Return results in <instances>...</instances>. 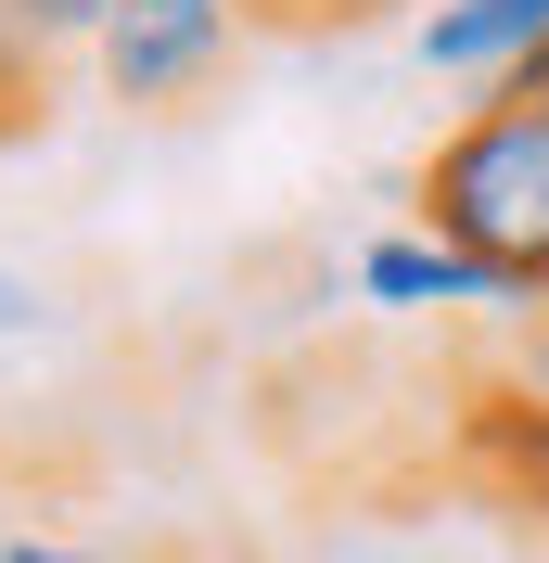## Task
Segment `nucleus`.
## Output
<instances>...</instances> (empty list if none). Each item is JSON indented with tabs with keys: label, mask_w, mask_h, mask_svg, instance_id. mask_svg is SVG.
<instances>
[{
	"label": "nucleus",
	"mask_w": 549,
	"mask_h": 563,
	"mask_svg": "<svg viewBox=\"0 0 549 563\" xmlns=\"http://www.w3.org/2000/svg\"><path fill=\"white\" fill-rule=\"evenodd\" d=\"M410 206H422L435 244L485 256L512 295H549V90H485L422 154Z\"/></svg>",
	"instance_id": "f257e3e1"
},
{
	"label": "nucleus",
	"mask_w": 549,
	"mask_h": 563,
	"mask_svg": "<svg viewBox=\"0 0 549 563\" xmlns=\"http://www.w3.org/2000/svg\"><path fill=\"white\" fill-rule=\"evenodd\" d=\"M256 38V0H103V26H90V90L115 115H179L205 103L231 52Z\"/></svg>",
	"instance_id": "f03ea898"
},
{
	"label": "nucleus",
	"mask_w": 549,
	"mask_h": 563,
	"mask_svg": "<svg viewBox=\"0 0 549 563\" xmlns=\"http://www.w3.org/2000/svg\"><path fill=\"white\" fill-rule=\"evenodd\" d=\"M410 52H422V77H460V90H537L549 0H422Z\"/></svg>",
	"instance_id": "7ed1b4c3"
},
{
	"label": "nucleus",
	"mask_w": 549,
	"mask_h": 563,
	"mask_svg": "<svg viewBox=\"0 0 549 563\" xmlns=\"http://www.w3.org/2000/svg\"><path fill=\"white\" fill-rule=\"evenodd\" d=\"M358 295H371V308H485V320H512L524 295L498 269H485V256H460V244H435V231H383V244H358Z\"/></svg>",
	"instance_id": "20e7f679"
},
{
	"label": "nucleus",
	"mask_w": 549,
	"mask_h": 563,
	"mask_svg": "<svg viewBox=\"0 0 549 563\" xmlns=\"http://www.w3.org/2000/svg\"><path fill=\"white\" fill-rule=\"evenodd\" d=\"M460 461H473V487H498L512 512H537V526H549V397L485 385L473 410H460Z\"/></svg>",
	"instance_id": "39448f33"
},
{
	"label": "nucleus",
	"mask_w": 549,
	"mask_h": 563,
	"mask_svg": "<svg viewBox=\"0 0 549 563\" xmlns=\"http://www.w3.org/2000/svg\"><path fill=\"white\" fill-rule=\"evenodd\" d=\"M103 0H0V129H38V90L90 65Z\"/></svg>",
	"instance_id": "423d86ee"
},
{
	"label": "nucleus",
	"mask_w": 549,
	"mask_h": 563,
	"mask_svg": "<svg viewBox=\"0 0 549 563\" xmlns=\"http://www.w3.org/2000/svg\"><path fill=\"white\" fill-rule=\"evenodd\" d=\"M410 0H256V26H294V38H345V26H396Z\"/></svg>",
	"instance_id": "0eeeda50"
},
{
	"label": "nucleus",
	"mask_w": 549,
	"mask_h": 563,
	"mask_svg": "<svg viewBox=\"0 0 549 563\" xmlns=\"http://www.w3.org/2000/svg\"><path fill=\"white\" fill-rule=\"evenodd\" d=\"M512 385L549 397V295H524V308H512Z\"/></svg>",
	"instance_id": "6e6552de"
},
{
	"label": "nucleus",
	"mask_w": 549,
	"mask_h": 563,
	"mask_svg": "<svg viewBox=\"0 0 549 563\" xmlns=\"http://www.w3.org/2000/svg\"><path fill=\"white\" fill-rule=\"evenodd\" d=\"M26 333H38V282L0 269V346H26Z\"/></svg>",
	"instance_id": "1a4fd4ad"
},
{
	"label": "nucleus",
	"mask_w": 549,
	"mask_h": 563,
	"mask_svg": "<svg viewBox=\"0 0 549 563\" xmlns=\"http://www.w3.org/2000/svg\"><path fill=\"white\" fill-rule=\"evenodd\" d=\"M0 563H90V551H65V538H0Z\"/></svg>",
	"instance_id": "9d476101"
},
{
	"label": "nucleus",
	"mask_w": 549,
	"mask_h": 563,
	"mask_svg": "<svg viewBox=\"0 0 549 563\" xmlns=\"http://www.w3.org/2000/svg\"><path fill=\"white\" fill-rule=\"evenodd\" d=\"M537 90H549V65H537Z\"/></svg>",
	"instance_id": "9b49d317"
}]
</instances>
